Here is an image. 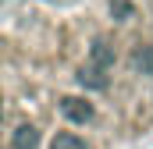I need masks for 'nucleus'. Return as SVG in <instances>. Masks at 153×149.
<instances>
[{
	"mask_svg": "<svg viewBox=\"0 0 153 149\" xmlns=\"http://www.w3.org/2000/svg\"><path fill=\"white\" fill-rule=\"evenodd\" d=\"M61 114L71 121V124H85L93 117V103L89 100H78V96H64L61 100Z\"/></svg>",
	"mask_w": 153,
	"mask_h": 149,
	"instance_id": "obj_1",
	"label": "nucleus"
},
{
	"mask_svg": "<svg viewBox=\"0 0 153 149\" xmlns=\"http://www.w3.org/2000/svg\"><path fill=\"white\" fill-rule=\"evenodd\" d=\"M89 60H93V68H100V71H107V68H114L117 53H114V46H111L107 39L100 36V39H93V46H89Z\"/></svg>",
	"mask_w": 153,
	"mask_h": 149,
	"instance_id": "obj_2",
	"label": "nucleus"
},
{
	"mask_svg": "<svg viewBox=\"0 0 153 149\" xmlns=\"http://www.w3.org/2000/svg\"><path fill=\"white\" fill-rule=\"evenodd\" d=\"M39 146V131L32 124H18L11 135V149H36Z\"/></svg>",
	"mask_w": 153,
	"mask_h": 149,
	"instance_id": "obj_3",
	"label": "nucleus"
},
{
	"mask_svg": "<svg viewBox=\"0 0 153 149\" xmlns=\"http://www.w3.org/2000/svg\"><path fill=\"white\" fill-rule=\"evenodd\" d=\"M78 85H82V89H107V74L89 64V68L78 71Z\"/></svg>",
	"mask_w": 153,
	"mask_h": 149,
	"instance_id": "obj_4",
	"label": "nucleus"
},
{
	"mask_svg": "<svg viewBox=\"0 0 153 149\" xmlns=\"http://www.w3.org/2000/svg\"><path fill=\"white\" fill-rule=\"evenodd\" d=\"M132 68L143 74H153V46H135L132 53Z\"/></svg>",
	"mask_w": 153,
	"mask_h": 149,
	"instance_id": "obj_5",
	"label": "nucleus"
},
{
	"mask_svg": "<svg viewBox=\"0 0 153 149\" xmlns=\"http://www.w3.org/2000/svg\"><path fill=\"white\" fill-rule=\"evenodd\" d=\"M50 149H85V142L78 139L75 131H57L53 142H50Z\"/></svg>",
	"mask_w": 153,
	"mask_h": 149,
	"instance_id": "obj_6",
	"label": "nucleus"
},
{
	"mask_svg": "<svg viewBox=\"0 0 153 149\" xmlns=\"http://www.w3.org/2000/svg\"><path fill=\"white\" fill-rule=\"evenodd\" d=\"M111 11H114V18H121V21H125V18H132V0H114V4H111Z\"/></svg>",
	"mask_w": 153,
	"mask_h": 149,
	"instance_id": "obj_7",
	"label": "nucleus"
},
{
	"mask_svg": "<svg viewBox=\"0 0 153 149\" xmlns=\"http://www.w3.org/2000/svg\"><path fill=\"white\" fill-rule=\"evenodd\" d=\"M0 117H4V103H0Z\"/></svg>",
	"mask_w": 153,
	"mask_h": 149,
	"instance_id": "obj_8",
	"label": "nucleus"
}]
</instances>
